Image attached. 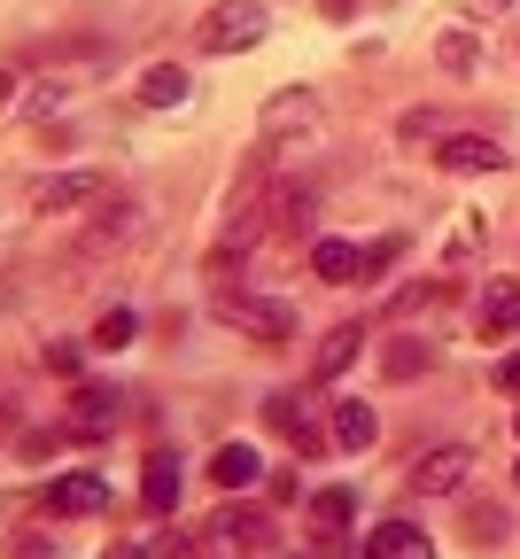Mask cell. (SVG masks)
Segmentation results:
<instances>
[{
	"label": "cell",
	"instance_id": "6da1fadb",
	"mask_svg": "<svg viewBox=\"0 0 520 559\" xmlns=\"http://www.w3.org/2000/svg\"><path fill=\"white\" fill-rule=\"evenodd\" d=\"M194 39H202V55H241V47H257V39H264V0H217V9L194 24Z\"/></svg>",
	"mask_w": 520,
	"mask_h": 559
},
{
	"label": "cell",
	"instance_id": "7a4b0ae2",
	"mask_svg": "<svg viewBox=\"0 0 520 559\" xmlns=\"http://www.w3.org/2000/svg\"><path fill=\"white\" fill-rule=\"evenodd\" d=\"M466 474H474V451L466 443H435V451L412 459V489H419V498H459Z\"/></svg>",
	"mask_w": 520,
	"mask_h": 559
},
{
	"label": "cell",
	"instance_id": "3957f363",
	"mask_svg": "<svg viewBox=\"0 0 520 559\" xmlns=\"http://www.w3.org/2000/svg\"><path fill=\"white\" fill-rule=\"evenodd\" d=\"M24 202H32V218H70V210L102 202V171H55V179H39Z\"/></svg>",
	"mask_w": 520,
	"mask_h": 559
},
{
	"label": "cell",
	"instance_id": "277c9868",
	"mask_svg": "<svg viewBox=\"0 0 520 559\" xmlns=\"http://www.w3.org/2000/svg\"><path fill=\"white\" fill-rule=\"evenodd\" d=\"M117 419H125V396L109 389V381H79V396H70V419H62V428L70 436H117Z\"/></svg>",
	"mask_w": 520,
	"mask_h": 559
},
{
	"label": "cell",
	"instance_id": "5b68a950",
	"mask_svg": "<svg viewBox=\"0 0 520 559\" xmlns=\"http://www.w3.org/2000/svg\"><path fill=\"white\" fill-rule=\"evenodd\" d=\"M435 164L459 171V179H474V171H505V148H497L489 132H442L435 140Z\"/></svg>",
	"mask_w": 520,
	"mask_h": 559
},
{
	"label": "cell",
	"instance_id": "8992f818",
	"mask_svg": "<svg viewBox=\"0 0 520 559\" xmlns=\"http://www.w3.org/2000/svg\"><path fill=\"white\" fill-rule=\"evenodd\" d=\"M295 132H319V102L304 86H280L264 102V148H280V140H295Z\"/></svg>",
	"mask_w": 520,
	"mask_h": 559
},
{
	"label": "cell",
	"instance_id": "52a82bcc",
	"mask_svg": "<svg viewBox=\"0 0 520 559\" xmlns=\"http://www.w3.org/2000/svg\"><path fill=\"white\" fill-rule=\"evenodd\" d=\"M47 513L55 521H86V513H109V481L102 474H62L47 489Z\"/></svg>",
	"mask_w": 520,
	"mask_h": 559
},
{
	"label": "cell",
	"instance_id": "ba28073f",
	"mask_svg": "<svg viewBox=\"0 0 520 559\" xmlns=\"http://www.w3.org/2000/svg\"><path fill=\"white\" fill-rule=\"evenodd\" d=\"M226 319H234L241 334H257V342H287V334H295V311L272 304V296H226Z\"/></svg>",
	"mask_w": 520,
	"mask_h": 559
},
{
	"label": "cell",
	"instance_id": "9c48e42d",
	"mask_svg": "<svg viewBox=\"0 0 520 559\" xmlns=\"http://www.w3.org/2000/svg\"><path fill=\"white\" fill-rule=\"evenodd\" d=\"M474 326H482V342H505L520 326V280H489L482 304H474Z\"/></svg>",
	"mask_w": 520,
	"mask_h": 559
},
{
	"label": "cell",
	"instance_id": "30bf717a",
	"mask_svg": "<svg viewBox=\"0 0 520 559\" xmlns=\"http://www.w3.org/2000/svg\"><path fill=\"white\" fill-rule=\"evenodd\" d=\"M179 489H187V474H179L172 451H156V459L140 466V506L147 513H179Z\"/></svg>",
	"mask_w": 520,
	"mask_h": 559
},
{
	"label": "cell",
	"instance_id": "8fae6325",
	"mask_svg": "<svg viewBox=\"0 0 520 559\" xmlns=\"http://www.w3.org/2000/svg\"><path fill=\"white\" fill-rule=\"evenodd\" d=\"M365 559H435V536L412 528V521H381L374 536H365Z\"/></svg>",
	"mask_w": 520,
	"mask_h": 559
},
{
	"label": "cell",
	"instance_id": "7c38bea8",
	"mask_svg": "<svg viewBox=\"0 0 520 559\" xmlns=\"http://www.w3.org/2000/svg\"><path fill=\"white\" fill-rule=\"evenodd\" d=\"M264 218H272L280 234H304V226L319 218V187H295V179H280V187H272V202H264Z\"/></svg>",
	"mask_w": 520,
	"mask_h": 559
},
{
	"label": "cell",
	"instance_id": "4fadbf2b",
	"mask_svg": "<svg viewBox=\"0 0 520 559\" xmlns=\"http://www.w3.org/2000/svg\"><path fill=\"white\" fill-rule=\"evenodd\" d=\"M94 210H102V218L86 226V257H102V249H117V241H132V218H140V210H132L125 194H102Z\"/></svg>",
	"mask_w": 520,
	"mask_h": 559
},
{
	"label": "cell",
	"instance_id": "5bb4252c",
	"mask_svg": "<svg viewBox=\"0 0 520 559\" xmlns=\"http://www.w3.org/2000/svg\"><path fill=\"white\" fill-rule=\"evenodd\" d=\"M210 481H217V489H257V481H264V459H257L249 443H217Z\"/></svg>",
	"mask_w": 520,
	"mask_h": 559
},
{
	"label": "cell",
	"instance_id": "9a60e30c",
	"mask_svg": "<svg viewBox=\"0 0 520 559\" xmlns=\"http://www.w3.org/2000/svg\"><path fill=\"white\" fill-rule=\"evenodd\" d=\"M187 94H194V79H187L179 62H147V70H140V102H147V109H179Z\"/></svg>",
	"mask_w": 520,
	"mask_h": 559
},
{
	"label": "cell",
	"instance_id": "2e32d148",
	"mask_svg": "<svg viewBox=\"0 0 520 559\" xmlns=\"http://www.w3.org/2000/svg\"><path fill=\"white\" fill-rule=\"evenodd\" d=\"M264 419H272V428H280V436H287L295 451H304V459H311V451H327V436L311 428L304 412H295V396H264Z\"/></svg>",
	"mask_w": 520,
	"mask_h": 559
},
{
	"label": "cell",
	"instance_id": "e0dca14e",
	"mask_svg": "<svg viewBox=\"0 0 520 559\" xmlns=\"http://www.w3.org/2000/svg\"><path fill=\"white\" fill-rule=\"evenodd\" d=\"M357 349H365V326H334V334L319 342V358H311V366H319V381H342V373L357 366Z\"/></svg>",
	"mask_w": 520,
	"mask_h": 559
},
{
	"label": "cell",
	"instance_id": "ac0fdd59",
	"mask_svg": "<svg viewBox=\"0 0 520 559\" xmlns=\"http://www.w3.org/2000/svg\"><path fill=\"white\" fill-rule=\"evenodd\" d=\"M374 436H381L374 404H334V443L342 451H374Z\"/></svg>",
	"mask_w": 520,
	"mask_h": 559
},
{
	"label": "cell",
	"instance_id": "d6986e66",
	"mask_svg": "<svg viewBox=\"0 0 520 559\" xmlns=\"http://www.w3.org/2000/svg\"><path fill=\"white\" fill-rule=\"evenodd\" d=\"M435 62L451 70V79H474V70H482V32H442L435 39Z\"/></svg>",
	"mask_w": 520,
	"mask_h": 559
},
{
	"label": "cell",
	"instance_id": "ffe728a7",
	"mask_svg": "<svg viewBox=\"0 0 520 559\" xmlns=\"http://www.w3.org/2000/svg\"><path fill=\"white\" fill-rule=\"evenodd\" d=\"M427 366H435V349H427L419 334H404V342H389V349H381V373H389V381H419Z\"/></svg>",
	"mask_w": 520,
	"mask_h": 559
},
{
	"label": "cell",
	"instance_id": "44dd1931",
	"mask_svg": "<svg viewBox=\"0 0 520 559\" xmlns=\"http://www.w3.org/2000/svg\"><path fill=\"white\" fill-rule=\"evenodd\" d=\"M217 528H226L234 544H272V513H257V506H226Z\"/></svg>",
	"mask_w": 520,
	"mask_h": 559
},
{
	"label": "cell",
	"instance_id": "7402d4cb",
	"mask_svg": "<svg viewBox=\"0 0 520 559\" xmlns=\"http://www.w3.org/2000/svg\"><path fill=\"white\" fill-rule=\"evenodd\" d=\"M311 272L342 288V280H357V249H350V241H319V249H311Z\"/></svg>",
	"mask_w": 520,
	"mask_h": 559
},
{
	"label": "cell",
	"instance_id": "603a6c76",
	"mask_svg": "<svg viewBox=\"0 0 520 559\" xmlns=\"http://www.w3.org/2000/svg\"><path fill=\"white\" fill-rule=\"evenodd\" d=\"M140 334V311H125V304H109L102 319H94V349H125Z\"/></svg>",
	"mask_w": 520,
	"mask_h": 559
},
{
	"label": "cell",
	"instance_id": "cb8c5ba5",
	"mask_svg": "<svg viewBox=\"0 0 520 559\" xmlns=\"http://www.w3.org/2000/svg\"><path fill=\"white\" fill-rule=\"evenodd\" d=\"M397 257H404V234H389V241H374V249H357V280H389Z\"/></svg>",
	"mask_w": 520,
	"mask_h": 559
},
{
	"label": "cell",
	"instance_id": "d4e9b609",
	"mask_svg": "<svg viewBox=\"0 0 520 559\" xmlns=\"http://www.w3.org/2000/svg\"><path fill=\"white\" fill-rule=\"evenodd\" d=\"M311 521H319V528H350V521H357V498H350V489H319V498H311Z\"/></svg>",
	"mask_w": 520,
	"mask_h": 559
},
{
	"label": "cell",
	"instance_id": "484cf974",
	"mask_svg": "<svg viewBox=\"0 0 520 559\" xmlns=\"http://www.w3.org/2000/svg\"><path fill=\"white\" fill-rule=\"evenodd\" d=\"M39 366H47V373H62V381H79V366H86V358H79V342H47V349H39Z\"/></svg>",
	"mask_w": 520,
	"mask_h": 559
},
{
	"label": "cell",
	"instance_id": "4316f807",
	"mask_svg": "<svg viewBox=\"0 0 520 559\" xmlns=\"http://www.w3.org/2000/svg\"><path fill=\"white\" fill-rule=\"evenodd\" d=\"M397 132H404V140H442V117H435V109H404Z\"/></svg>",
	"mask_w": 520,
	"mask_h": 559
},
{
	"label": "cell",
	"instance_id": "83f0119b",
	"mask_svg": "<svg viewBox=\"0 0 520 559\" xmlns=\"http://www.w3.org/2000/svg\"><path fill=\"white\" fill-rule=\"evenodd\" d=\"M482 241V210H459V234H451V257H466Z\"/></svg>",
	"mask_w": 520,
	"mask_h": 559
},
{
	"label": "cell",
	"instance_id": "f1b7e54d",
	"mask_svg": "<svg viewBox=\"0 0 520 559\" xmlns=\"http://www.w3.org/2000/svg\"><path fill=\"white\" fill-rule=\"evenodd\" d=\"M497 389L520 396V349H505V358H497Z\"/></svg>",
	"mask_w": 520,
	"mask_h": 559
},
{
	"label": "cell",
	"instance_id": "f546056e",
	"mask_svg": "<svg viewBox=\"0 0 520 559\" xmlns=\"http://www.w3.org/2000/svg\"><path fill=\"white\" fill-rule=\"evenodd\" d=\"M16 102H24V86H16V70H0V117H9Z\"/></svg>",
	"mask_w": 520,
	"mask_h": 559
},
{
	"label": "cell",
	"instance_id": "4dcf8cb0",
	"mask_svg": "<svg viewBox=\"0 0 520 559\" xmlns=\"http://www.w3.org/2000/svg\"><path fill=\"white\" fill-rule=\"evenodd\" d=\"M9 559H47V536H16V544H9Z\"/></svg>",
	"mask_w": 520,
	"mask_h": 559
},
{
	"label": "cell",
	"instance_id": "1f68e13d",
	"mask_svg": "<svg viewBox=\"0 0 520 559\" xmlns=\"http://www.w3.org/2000/svg\"><path fill=\"white\" fill-rule=\"evenodd\" d=\"M459 9H466V16H505L512 0H459Z\"/></svg>",
	"mask_w": 520,
	"mask_h": 559
},
{
	"label": "cell",
	"instance_id": "d6a6232c",
	"mask_svg": "<svg viewBox=\"0 0 520 559\" xmlns=\"http://www.w3.org/2000/svg\"><path fill=\"white\" fill-rule=\"evenodd\" d=\"M319 9H327L334 24H350V16H357V0H319Z\"/></svg>",
	"mask_w": 520,
	"mask_h": 559
},
{
	"label": "cell",
	"instance_id": "836d02e7",
	"mask_svg": "<svg viewBox=\"0 0 520 559\" xmlns=\"http://www.w3.org/2000/svg\"><path fill=\"white\" fill-rule=\"evenodd\" d=\"M102 559H147V551H140V544H132V536H125V544H109V551H102Z\"/></svg>",
	"mask_w": 520,
	"mask_h": 559
},
{
	"label": "cell",
	"instance_id": "e575fe53",
	"mask_svg": "<svg viewBox=\"0 0 520 559\" xmlns=\"http://www.w3.org/2000/svg\"><path fill=\"white\" fill-rule=\"evenodd\" d=\"M512 428H520V412H512Z\"/></svg>",
	"mask_w": 520,
	"mask_h": 559
},
{
	"label": "cell",
	"instance_id": "d590c367",
	"mask_svg": "<svg viewBox=\"0 0 520 559\" xmlns=\"http://www.w3.org/2000/svg\"><path fill=\"white\" fill-rule=\"evenodd\" d=\"M280 559H295V551H280Z\"/></svg>",
	"mask_w": 520,
	"mask_h": 559
},
{
	"label": "cell",
	"instance_id": "8d00e7d4",
	"mask_svg": "<svg viewBox=\"0 0 520 559\" xmlns=\"http://www.w3.org/2000/svg\"><path fill=\"white\" fill-rule=\"evenodd\" d=\"M512 481H520V466H512Z\"/></svg>",
	"mask_w": 520,
	"mask_h": 559
}]
</instances>
